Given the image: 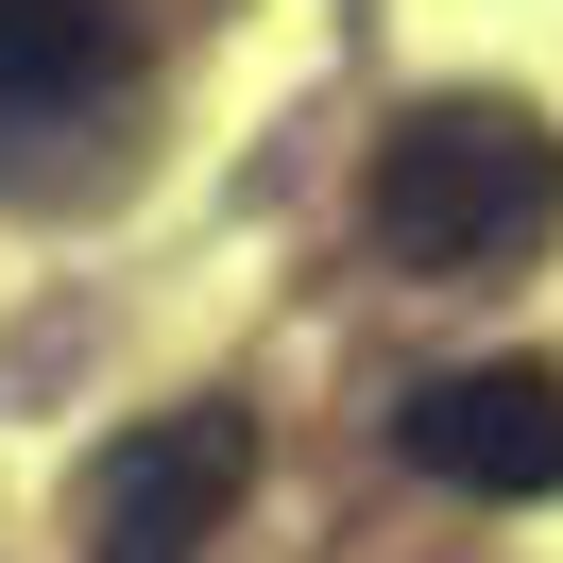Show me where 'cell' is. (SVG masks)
<instances>
[{"label": "cell", "mask_w": 563, "mask_h": 563, "mask_svg": "<svg viewBox=\"0 0 563 563\" xmlns=\"http://www.w3.org/2000/svg\"><path fill=\"white\" fill-rule=\"evenodd\" d=\"M376 240L410 274H512L563 240V137L529 103H410L376 137Z\"/></svg>", "instance_id": "cell-1"}, {"label": "cell", "mask_w": 563, "mask_h": 563, "mask_svg": "<svg viewBox=\"0 0 563 563\" xmlns=\"http://www.w3.org/2000/svg\"><path fill=\"white\" fill-rule=\"evenodd\" d=\"M240 478H256V427H240V410H154V427L103 444L86 547H103V563H206L222 512H240Z\"/></svg>", "instance_id": "cell-2"}, {"label": "cell", "mask_w": 563, "mask_h": 563, "mask_svg": "<svg viewBox=\"0 0 563 563\" xmlns=\"http://www.w3.org/2000/svg\"><path fill=\"white\" fill-rule=\"evenodd\" d=\"M393 444L444 495H563V376L547 358H461L393 410Z\"/></svg>", "instance_id": "cell-3"}, {"label": "cell", "mask_w": 563, "mask_h": 563, "mask_svg": "<svg viewBox=\"0 0 563 563\" xmlns=\"http://www.w3.org/2000/svg\"><path fill=\"white\" fill-rule=\"evenodd\" d=\"M137 69V18L120 0H0V103L18 120H69Z\"/></svg>", "instance_id": "cell-4"}]
</instances>
